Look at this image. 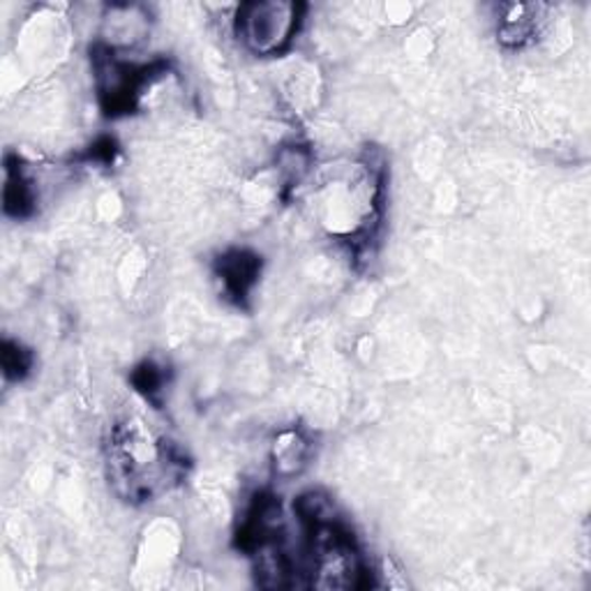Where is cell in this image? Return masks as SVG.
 Returning a JSON list of instances; mask_svg holds the SVG:
<instances>
[{"label":"cell","instance_id":"obj_1","mask_svg":"<svg viewBox=\"0 0 591 591\" xmlns=\"http://www.w3.org/2000/svg\"><path fill=\"white\" fill-rule=\"evenodd\" d=\"M109 478L130 501H151L178 483L182 462L172 444L141 416L116 421L107 439Z\"/></svg>","mask_w":591,"mask_h":591},{"label":"cell","instance_id":"obj_2","mask_svg":"<svg viewBox=\"0 0 591 591\" xmlns=\"http://www.w3.org/2000/svg\"><path fill=\"white\" fill-rule=\"evenodd\" d=\"M300 5L269 0L240 5L234 19L236 37L255 56H280L287 51L300 26Z\"/></svg>","mask_w":591,"mask_h":591},{"label":"cell","instance_id":"obj_3","mask_svg":"<svg viewBox=\"0 0 591 591\" xmlns=\"http://www.w3.org/2000/svg\"><path fill=\"white\" fill-rule=\"evenodd\" d=\"M261 261L257 255L248 250H232L217 261V277L222 282V289L232 298L240 300L250 294L255 282L259 277Z\"/></svg>","mask_w":591,"mask_h":591},{"label":"cell","instance_id":"obj_4","mask_svg":"<svg viewBox=\"0 0 591 591\" xmlns=\"http://www.w3.org/2000/svg\"><path fill=\"white\" fill-rule=\"evenodd\" d=\"M310 453H312V446L308 439H305L303 433L298 430L282 433L273 441V451H271L275 474L282 478L298 476L303 469L308 466Z\"/></svg>","mask_w":591,"mask_h":591},{"label":"cell","instance_id":"obj_5","mask_svg":"<svg viewBox=\"0 0 591 591\" xmlns=\"http://www.w3.org/2000/svg\"><path fill=\"white\" fill-rule=\"evenodd\" d=\"M539 5H508L499 16L497 33L508 47H522L539 33Z\"/></svg>","mask_w":591,"mask_h":591},{"label":"cell","instance_id":"obj_6","mask_svg":"<svg viewBox=\"0 0 591 591\" xmlns=\"http://www.w3.org/2000/svg\"><path fill=\"white\" fill-rule=\"evenodd\" d=\"M33 365L31 352H26L19 342L5 340L3 344V373L8 379H24Z\"/></svg>","mask_w":591,"mask_h":591},{"label":"cell","instance_id":"obj_7","mask_svg":"<svg viewBox=\"0 0 591 591\" xmlns=\"http://www.w3.org/2000/svg\"><path fill=\"white\" fill-rule=\"evenodd\" d=\"M162 381H165V377H162L159 368H155L153 363L144 365V368H139L137 375H134V386L141 391V393H146V395H153L159 391V386Z\"/></svg>","mask_w":591,"mask_h":591}]
</instances>
